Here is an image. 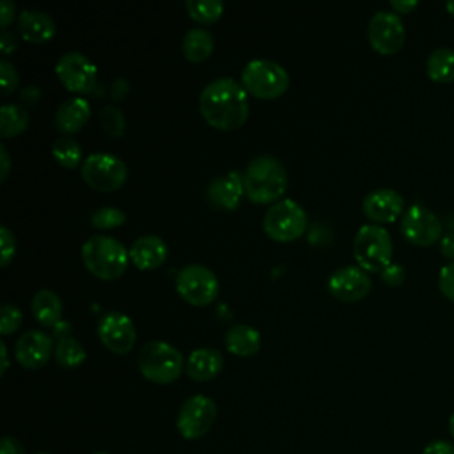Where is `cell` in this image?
Listing matches in <instances>:
<instances>
[{"mask_svg":"<svg viewBox=\"0 0 454 454\" xmlns=\"http://www.w3.org/2000/svg\"><path fill=\"white\" fill-rule=\"evenodd\" d=\"M199 110L209 126L220 131H234L248 119L247 90L234 78H216L202 89Z\"/></svg>","mask_w":454,"mask_h":454,"instance_id":"obj_1","label":"cell"},{"mask_svg":"<svg viewBox=\"0 0 454 454\" xmlns=\"http://www.w3.org/2000/svg\"><path fill=\"white\" fill-rule=\"evenodd\" d=\"M245 195L254 204H275L286 193L287 172L284 165L270 154H259L245 168Z\"/></svg>","mask_w":454,"mask_h":454,"instance_id":"obj_2","label":"cell"},{"mask_svg":"<svg viewBox=\"0 0 454 454\" xmlns=\"http://www.w3.org/2000/svg\"><path fill=\"white\" fill-rule=\"evenodd\" d=\"M82 261L94 277L114 280L126 271L129 250L112 236L96 234L82 245Z\"/></svg>","mask_w":454,"mask_h":454,"instance_id":"obj_3","label":"cell"},{"mask_svg":"<svg viewBox=\"0 0 454 454\" xmlns=\"http://www.w3.org/2000/svg\"><path fill=\"white\" fill-rule=\"evenodd\" d=\"M137 365L145 380L158 385L174 383L186 367L181 351L165 340L145 342L138 351Z\"/></svg>","mask_w":454,"mask_h":454,"instance_id":"obj_4","label":"cell"},{"mask_svg":"<svg viewBox=\"0 0 454 454\" xmlns=\"http://www.w3.org/2000/svg\"><path fill=\"white\" fill-rule=\"evenodd\" d=\"M392 238L388 231L376 223L362 225L353 239L356 264L367 273H381L392 262Z\"/></svg>","mask_w":454,"mask_h":454,"instance_id":"obj_5","label":"cell"},{"mask_svg":"<svg viewBox=\"0 0 454 454\" xmlns=\"http://www.w3.org/2000/svg\"><path fill=\"white\" fill-rule=\"evenodd\" d=\"M241 85L247 94H252L259 99H277L289 87L287 71L266 59L250 60L241 71Z\"/></svg>","mask_w":454,"mask_h":454,"instance_id":"obj_6","label":"cell"},{"mask_svg":"<svg viewBox=\"0 0 454 454\" xmlns=\"http://www.w3.org/2000/svg\"><path fill=\"white\" fill-rule=\"evenodd\" d=\"M307 223L309 218L305 209L293 199H280L271 204L262 218L264 232L278 243H291L298 239L305 232Z\"/></svg>","mask_w":454,"mask_h":454,"instance_id":"obj_7","label":"cell"},{"mask_svg":"<svg viewBox=\"0 0 454 454\" xmlns=\"http://www.w3.org/2000/svg\"><path fill=\"white\" fill-rule=\"evenodd\" d=\"M82 179L92 190L108 193L119 190L128 179V165L110 153H92L82 163Z\"/></svg>","mask_w":454,"mask_h":454,"instance_id":"obj_8","label":"cell"},{"mask_svg":"<svg viewBox=\"0 0 454 454\" xmlns=\"http://www.w3.org/2000/svg\"><path fill=\"white\" fill-rule=\"evenodd\" d=\"M176 289L179 296L195 307H206L218 296V278L216 275L202 264H188L179 270L176 277Z\"/></svg>","mask_w":454,"mask_h":454,"instance_id":"obj_9","label":"cell"},{"mask_svg":"<svg viewBox=\"0 0 454 454\" xmlns=\"http://www.w3.org/2000/svg\"><path fill=\"white\" fill-rule=\"evenodd\" d=\"M216 403L202 394L188 397L177 413L176 427L184 440L202 438L216 420Z\"/></svg>","mask_w":454,"mask_h":454,"instance_id":"obj_10","label":"cell"},{"mask_svg":"<svg viewBox=\"0 0 454 454\" xmlns=\"http://www.w3.org/2000/svg\"><path fill=\"white\" fill-rule=\"evenodd\" d=\"M367 39L380 55L397 53L406 39V28L394 11H376L367 25Z\"/></svg>","mask_w":454,"mask_h":454,"instance_id":"obj_11","label":"cell"},{"mask_svg":"<svg viewBox=\"0 0 454 454\" xmlns=\"http://www.w3.org/2000/svg\"><path fill=\"white\" fill-rule=\"evenodd\" d=\"M401 232L415 247H431L440 243L443 236V225L429 207L413 204L403 213Z\"/></svg>","mask_w":454,"mask_h":454,"instance_id":"obj_12","label":"cell"},{"mask_svg":"<svg viewBox=\"0 0 454 454\" xmlns=\"http://www.w3.org/2000/svg\"><path fill=\"white\" fill-rule=\"evenodd\" d=\"M55 74L67 90L82 94L94 90L98 67L87 55L80 51H67L57 60Z\"/></svg>","mask_w":454,"mask_h":454,"instance_id":"obj_13","label":"cell"},{"mask_svg":"<svg viewBox=\"0 0 454 454\" xmlns=\"http://www.w3.org/2000/svg\"><path fill=\"white\" fill-rule=\"evenodd\" d=\"M98 335L103 346L115 355L129 353L137 340L133 321L119 310H110L99 319Z\"/></svg>","mask_w":454,"mask_h":454,"instance_id":"obj_14","label":"cell"},{"mask_svg":"<svg viewBox=\"0 0 454 454\" xmlns=\"http://www.w3.org/2000/svg\"><path fill=\"white\" fill-rule=\"evenodd\" d=\"M328 291L339 301H360L371 291V278L360 266H342L330 275Z\"/></svg>","mask_w":454,"mask_h":454,"instance_id":"obj_15","label":"cell"},{"mask_svg":"<svg viewBox=\"0 0 454 454\" xmlns=\"http://www.w3.org/2000/svg\"><path fill=\"white\" fill-rule=\"evenodd\" d=\"M55 348L53 339L43 330H27L14 346L16 362L30 371H37L48 364Z\"/></svg>","mask_w":454,"mask_h":454,"instance_id":"obj_16","label":"cell"},{"mask_svg":"<svg viewBox=\"0 0 454 454\" xmlns=\"http://www.w3.org/2000/svg\"><path fill=\"white\" fill-rule=\"evenodd\" d=\"M364 215L376 225L395 222L404 211V199L392 188H376L364 197Z\"/></svg>","mask_w":454,"mask_h":454,"instance_id":"obj_17","label":"cell"},{"mask_svg":"<svg viewBox=\"0 0 454 454\" xmlns=\"http://www.w3.org/2000/svg\"><path fill=\"white\" fill-rule=\"evenodd\" d=\"M243 193V176L238 170H231L223 176L215 177L206 188V199L209 206L222 211H234L239 206Z\"/></svg>","mask_w":454,"mask_h":454,"instance_id":"obj_18","label":"cell"},{"mask_svg":"<svg viewBox=\"0 0 454 454\" xmlns=\"http://www.w3.org/2000/svg\"><path fill=\"white\" fill-rule=\"evenodd\" d=\"M168 248L165 241L156 234H144L137 238L129 247V261L144 271L156 270L167 259Z\"/></svg>","mask_w":454,"mask_h":454,"instance_id":"obj_19","label":"cell"},{"mask_svg":"<svg viewBox=\"0 0 454 454\" xmlns=\"http://www.w3.org/2000/svg\"><path fill=\"white\" fill-rule=\"evenodd\" d=\"M18 32L25 41L43 44L57 34V27L48 12L25 9L18 14Z\"/></svg>","mask_w":454,"mask_h":454,"instance_id":"obj_20","label":"cell"},{"mask_svg":"<svg viewBox=\"0 0 454 454\" xmlns=\"http://www.w3.org/2000/svg\"><path fill=\"white\" fill-rule=\"evenodd\" d=\"M90 119V105L83 98L64 99L55 112V126L66 135L78 133Z\"/></svg>","mask_w":454,"mask_h":454,"instance_id":"obj_21","label":"cell"},{"mask_svg":"<svg viewBox=\"0 0 454 454\" xmlns=\"http://www.w3.org/2000/svg\"><path fill=\"white\" fill-rule=\"evenodd\" d=\"M223 369V356L218 349L213 348H199L188 355L186 360V374L193 381H209L216 378Z\"/></svg>","mask_w":454,"mask_h":454,"instance_id":"obj_22","label":"cell"},{"mask_svg":"<svg viewBox=\"0 0 454 454\" xmlns=\"http://www.w3.org/2000/svg\"><path fill=\"white\" fill-rule=\"evenodd\" d=\"M225 348L229 353L248 358L261 348V333L248 325H234L225 332Z\"/></svg>","mask_w":454,"mask_h":454,"instance_id":"obj_23","label":"cell"},{"mask_svg":"<svg viewBox=\"0 0 454 454\" xmlns=\"http://www.w3.org/2000/svg\"><path fill=\"white\" fill-rule=\"evenodd\" d=\"M32 314L43 326H57L62 319L60 296L51 289H39L32 298Z\"/></svg>","mask_w":454,"mask_h":454,"instance_id":"obj_24","label":"cell"},{"mask_svg":"<svg viewBox=\"0 0 454 454\" xmlns=\"http://www.w3.org/2000/svg\"><path fill=\"white\" fill-rule=\"evenodd\" d=\"M183 55L190 62H204L215 50V37L206 28H190L181 44Z\"/></svg>","mask_w":454,"mask_h":454,"instance_id":"obj_25","label":"cell"},{"mask_svg":"<svg viewBox=\"0 0 454 454\" xmlns=\"http://www.w3.org/2000/svg\"><path fill=\"white\" fill-rule=\"evenodd\" d=\"M426 71L429 80L436 83L454 82V50L445 46L433 50L427 57Z\"/></svg>","mask_w":454,"mask_h":454,"instance_id":"obj_26","label":"cell"},{"mask_svg":"<svg viewBox=\"0 0 454 454\" xmlns=\"http://www.w3.org/2000/svg\"><path fill=\"white\" fill-rule=\"evenodd\" d=\"M28 112L14 103L0 106V137L9 138L23 133L28 128Z\"/></svg>","mask_w":454,"mask_h":454,"instance_id":"obj_27","label":"cell"},{"mask_svg":"<svg viewBox=\"0 0 454 454\" xmlns=\"http://www.w3.org/2000/svg\"><path fill=\"white\" fill-rule=\"evenodd\" d=\"M53 356H55V360L60 367L76 369L85 362L87 353H85V348L74 337L69 335V337H64V339L57 340Z\"/></svg>","mask_w":454,"mask_h":454,"instance_id":"obj_28","label":"cell"},{"mask_svg":"<svg viewBox=\"0 0 454 454\" xmlns=\"http://www.w3.org/2000/svg\"><path fill=\"white\" fill-rule=\"evenodd\" d=\"M51 154H53L55 161L59 165H62L64 168H76L83 158L82 145L71 137L57 138L51 145Z\"/></svg>","mask_w":454,"mask_h":454,"instance_id":"obj_29","label":"cell"},{"mask_svg":"<svg viewBox=\"0 0 454 454\" xmlns=\"http://www.w3.org/2000/svg\"><path fill=\"white\" fill-rule=\"evenodd\" d=\"M184 7L190 18L202 25L215 23L223 14V2L220 0H188Z\"/></svg>","mask_w":454,"mask_h":454,"instance_id":"obj_30","label":"cell"},{"mask_svg":"<svg viewBox=\"0 0 454 454\" xmlns=\"http://www.w3.org/2000/svg\"><path fill=\"white\" fill-rule=\"evenodd\" d=\"M126 213L119 207H112V206H103L96 211H92L90 215V223L94 229L99 231H106V229H117L121 225L126 223Z\"/></svg>","mask_w":454,"mask_h":454,"instance_id":"obj_31","label":"cell"},{"mask_svg":"<svg viewBox=\"0 0 454 454\" xmlns=\"http://www.w3.org/2000/svg\"><path fill=\"white\" fill-rule=\"evenodd\" d=\"M99 124L108 137H121L126 131V119L121 108L106 105L99 112Z\"/></svg>","mask_w":454,"mask_h":454,"instance_id":"obj_32","label":"cell"},{"mask_svg":"<svg viewBox=\"0 0 454 454\" xmlns=\"http://www.w3.org/2000/svg\"><path fill=\"white\" fill-rule=\"evenodd\" d=\"M23 323L21 310L12 303H4L0 309V333L9 335L14 333Z\"/></svg>","mask_w":454,"mask_h":454,"instance_id":"obj_33","label":"cell"},{"mask_svg":"<svg viewBox=\"0 0 454 454\" xmlns=\"http://www.w3.org/2000/svg\"><path fill=\"white\" fill-rule=\"evenodd\" d=\"M18 83H20V76H18L14 64L2 59L0 60V90H2V94L9 96L11 92H14Z\"/></svg>","mask_w":454,"mask_h":454,"instance_id":"obj_34","label":"cell"},{"mask_svg":"<svg viewBox=\"0 0 454 454\" xmlns=\"http://www.w3.org/2000/svg\"><path fill=\"white\" fill-rule=\"evenodd\" d=\"M0 247H2V255H0V266L5 268L14 254H16V238L14 234L9 231L7 225H2L0 227Z\"/></svg>","mask_w":454,"mask_h":454,"instance_id":"obj_35","label":"cell"},{"mask_svg":"<svg viewBox=\"0 0 454 454\" xmlns=\"http://www.w3.org/2000/svg\"><path fill=\"white\" fill-rule=\"evenodd\" d=\"M438 289L440 293L449 298L450 301H454V261L445 264L442 270H440V275H438Z\"/></svg>","mask_w":454,"mask_h":454,"instance_id":"obj_36","label":"cell"},{"mask_svg":"<svg viewBox=\"0 0 454 454\" xmlns=\"http://www.w3.org/2000/svg\"><path fill=\"white\" fill-rule=\"evenodd\" d=\"M380 277H381V280L387 284V286H392V287H397V286H401L403 282H404V278H406V271H404V268L401 266V264H397V262H390L381 273H380Z\"/></svg>","mask_w":454,"mask_h":454,"instance_id":"obj_37","label":"cell"},{"mask_svg":"<svg viewBox=\"0 0 454 454\" xmlns=\"http://www.w3.org/2000/svg\"><path fill=\"white\" fill-rule=\"evenodd\" d=\"M0 454H25V449L18 438L5 434L0 440Z\"/></svg>","mask_w":454,"mask_h":454,"instance_id":"obj_38","label":"cell"},{"mask_svg":"<svg viewBox=\"0 0 454 454\" xmlns=\"http://www.w3.org/2000/svg\"><path fill=\"white\" fill-rule=\"evenodd\" d=\"M16 16V5L14 2L11 0H2L0 2V23H2V28L7 30L9 23L14 20Z\"/></svg>","mask_w":454,"mask_h":454,"instance_id":"obj_39","label":"cell"},{"mask_svg":"<svg viewBox=\"0 0 454 454\" xmlns=\"http://www.w3.org/2000/svg\"><path fill=\"white\" fill-rule=\"evenodd\" d=\"M422 454H454V445L445 440H434L424 447Z\"/></svg>","mask_w":454,"mask_h":454,"instance_id":"obj_40","label":"cell"},{"mask_svg":"<svg viewBox=\"0 0 454 454\" xmlns=\"http://www.w3.org/2000/svg\"><path fill=\"white\" fill-rule=\"evenodd\" d=\"M440 252L450 262L454 261V231L442 236V239H440Z\"/></svg>","mask_w":454,"mask_h":454,"instance_id":"obj_41","label":"cell"},{"mask_svg":"<svg viewBox=\"0 0 454 454\" xmlns=\"http://www.w3.org/2000/svg\"><path fill=\"white\" fill-rule=\"evenodd\" d=\"M417 5H419V2H415V0H392L390 2L392 11L399 16L401 14H410Z\"/></svg>","mask_w":454,"mask_h":454,"instance_id":"obj_42","label":"cell"},{"mask_svg":"<svg viewBox=\"0 0 454 454\" xmlns=\"http://www.w3.org/2000/svg\"><path fill=\"white\" fill-rule=\"evenodd\" d=\"M18 43H16V37L14 34H11L9 30H2V35H0V48L4 51V55H9L16 50Z\"/></svg>","mask_w":454,"mask_h":454,"instance_id":"obj_43","label":"cell"},{"mask_svg":"<svg viewBox=\"0 0 454 454\" xmlns=\"http://www.w3.org/2000/svg\"><path fill=\"white\" fill-rule=\"evenodd\" d=\"M129 90V83L124 80V78H117L114 83H112V98L115 101H122L124 96L128 94Z\"/></svg>","mask_w":454,"mask_h":454,"instance_id":"obj_44","label":"cell"},{"mask_svg":"<svg viewBox=\"0 0 454 454\" xmlns=\"http://www.w3.org/2000/svg\"><path fill=\"white\" fill-rule=\"evenodd\" d=\"M11 170V158L7 153V147L2 144L0 145V181H5Z\"/></svg>","mask_w":454,"mask_h":454,"instance_id":"obj_45","label":"cell"},{"mask_svg":"<svg viewBox=\"0 0 454 454\" xmlns=\"http://www.w3.org/2000/svg\"><path fill=\"white\" fill-rule=\"evenodd\" d=\"M39 98H41V89L37 85H28L21 90V99L28 105H35Z\"/></svg>","mask_w":454,"mask_h":454,"instance_id":"obj_46","label":"cell"},{"mask_svg":"<svg viewBox=\"0 0 454 454\" xmlns=\"http://www.w3.org/2000/svg\"><path fill=\"white\" fill-rule=\"evenodd\" d=\"M0 356H2V367H0V374L4 376L9 369V353H7V346L4 340H0Z\"/></svg>","mask_w":454,"mask_h":454,"instance_id":"obj_47","label":"cell"},{"mask_svg":"<svg viewBox=\"0 0 454 454\" xmlns=\"http://www.w3.org/2000/svg\"><path fill=\"white\" fill-rule=\"evenodd\" d=\"M64 332H69V323L60 321V323L55 326V335L59 337V340H60V339H64V337H69V335H67V333H64Z\"/></svg>","mask_w":454,"mask_h":454,"instance_id":"obj_48","label":"cell"},{"mask_svg":"<svg viewBox=\"0 0 454 454\" xmlns=\"http://www.w3.org/2000/svg\"><path fill=\"white\" fill-rule=\"evenodd\" d=\"M449 431H450V434H452V438H454V413H452L450 419H449Z\"/></svg>","mask_w":454,"mask_h":454,"instance_id":"obj_49","label":"cell"},{"mask_svg":"<svg viewBox=\"0 0 454 454\" xmlns=\"http://www.w3.org/2000/svg\"><path fill=\"white\" fill-rule=\"evenodd\" d=\"M445 9L454 16V2H447V4H445Z\"/></svg>","mask_w":454,"mask_h":454,"instance_id":"obj_50","label":"cell"},{"mask_svg":"<svg viewBox=\"0 0 454 454\" xmlns=\"http://www.w3.org/2000/svg\"><path fill=\"white\" fill-rule=\"evenodd\" d=\"M94 454H108V452H94Z\"/></svg>","mask_w":454,"mask_h":454,"instance_id":"obj_51","label":"cell"},{"mask_svg":"<svg viewBox=\"0 0 454 454\" xmlns=\"http://www.w3.org/2000/svg\"><path fill=\"white\" fill-rule=\"evenodd\" d=\"M37 454H50V452H37Z\"/></svg>","mask_w":454,"mask_h":454,"instance_id":"obj_52","label":"cell"}]
</instances>
